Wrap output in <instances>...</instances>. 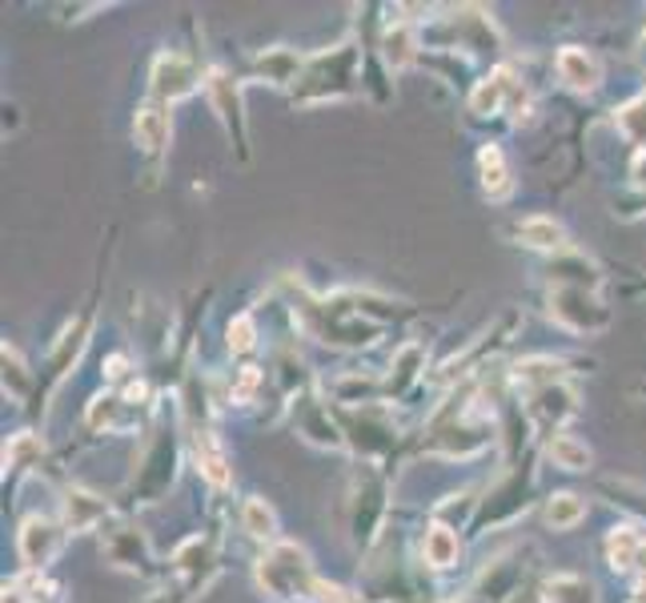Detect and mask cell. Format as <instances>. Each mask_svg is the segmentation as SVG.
<instances>
[{
	"mask_svg": "<svg viewBox=\"0 0 646 603\" xmlns=\"http://www.w3.org/2000/svg\"><path fill=\"white\" fill-rule=\"evenodd\" d=\"M258 583L270 600H317V575L310 567V555H305L297 543H273L270 555H261L258 563Z\"/></svg>",
	"mask_w": 646,
	"mask_h": 603,
	"instance_id": "6da1fadb",
	"label": "cell"
},
{
	"mask_svg": "<svg viewBox=\"0 0 646 603\" xmlns=\"http://www.w3.org/2000/svg\"><path fill=\"white\" fill-rule=\"evenodd\" d=\"M357 81V49L354 44H337L334 53H322L305 61V73L293 89V101L297 105H317V101H330V97L354 93Z\"/></svg>",
	"mask_w": 646,
	"mask_h": 603,
	"instance_id": "7a4b0ae2",
	"label": "cell"
},
{
	"mask_svg": "<svg viewBox=\"0 0 646 603\" xmlns=\"http://www.w3.org/2000/svg\"><path fill=\"white\" fill-rule=\"evenodd\" d=\"M382 515H386V483H382V475H374L370 466H362L354 499H350V527H354V543L374 540Z\"/></svg>",
	"mask_w": 646,
	"mask_h": 603,
	"instance_id": "3957f363",
	"label": "cell"
},
{
	"mask_svg": "<svg viewBox=\"0 0 646 603\" xmlns=\"http://www.w3.org/2000/svg\"><path fill=\"white\" fill-rule=\"evenodd\" d=\"M551 314L563 322L566 330H578V334H595L610 322L606 306L595 302V290H578V287H558L551 298Z\"/></svg>",
	"mask_w": 646,
	"mask_h": 603,
	"instance_id": "277c9868",
	"label": "cell"
},
{
	"mask_svg": "<svg viewBox=\"0 0 646 603\" xmlns=\"http://www.w3.org/2000/svg\"><path fill=\"white\" fill-rule=\"evenodd\" d=\"M201 89V69L181 53H161L153 64V93L161 101H181Z\"/></svg>",
	"mask_w": 646,
	"mask_h": 603,
	"instance_id": "5b68a950",
	"label": "cell"
},
{
	"mask_svg": "<svg viewBox=\"0 0 646 603\" xmlns=\"http://www.w3.org/2000/svg\"><path fill=\"white\" fill-rule=\"evenodd\" d=\"M178 575H181V583H185L189 592L198 595L201 587H205L209 580H213V572H218V543L209 540H201V535H193L189 543H181L178 547Z\"/></svg>",
	"mask_w": 646,
	"mask_h": 603,
	"instance_id": "8992f818",
	"label": "cell"
},
{
	"mask_svg": "<svg viewBox=\"0 0 646 603\" xmlns=\"http://www.w3.org/2000/svg\"><path fill=\"white\" fill-rule=\"evenodd\" d=\"M61 527L52 523V519H41V515H32L24 519V527H21V560L29 563L32 572H41V567H49L52 555L61 551Z\"/></svg>",
	"mask_w": 646,
	"mask_h": 603,
	"instance_id": "52a82bcc",
	"label": "cell"
},
{
	"mask_svg": "<svg viewBox=\"0 0 646 603\" xmlns=\"http://www.w3.org/2000/svg\"><path fill=\"white\" fill-rule=\"evenodd\" d=\"M518 97L526 101V89L518 86V77H514L511 69H494V73L474 89L470 105H474V113H502L506 105L518 109Z\"/></svg>",
	"mask_w": 646,
	"mask_h": 603,
	"instance_id": "ba28073f",
	"label": "cell"
},
{
	"mask_svg": "<svg viewBox=\"0 0 646 603\" xmlns=\"http://www.w3.org/2000/svg\"><path fill=\"white\" fill-rule=\"evenodd\" d=\"M558 77L574 93H595L603 86V64H598L595 53H586L578 44H566L563 53H558Z\"/></svg>",
	"mask_w": 646,
	"mask_h": 603,
	"instance_id": "9c48e42d",
	"label": "cell"
},
{
	"mask_svg": "<svg viewBox=\"0 0 646 603\" xmlns=\"http://www.w3.org/2000/svg\"><path fill=\"white\" fill-rule=\"evenodd\" d=\"M173 463H178V451H173V434L161 431V439L153 443V451H149L145 459V471H141V479H137L133 488H141V495L157 499L161 491L173 483Z\"/></svg>",
	"mask_w": 646,
	"mask_h": 603,
	"instance_id": "30bf717a",
	"label": "cell"
},
{
	"mask_svg": "<svg viewBox=\"0 0 646 603\" xmlns=\"http://www.w3.org/2000/svg\"><path fill=\"white\" fill-rule=\"evenodd\" d=\"M104 551H109V560L121 563V567L145 572L149 547H145V535H141V531H133V527H113V531H104Z\"/></svg>",
	"mask_w": 646,
	"mask_h": 603,
	"instance_id": "8fae6325",
	"label": "cell"
},
{
	"mask_svg": "<svg viewBox=\"0 0 646 603\" xmlns=\"http://www.w3.org/2000/svg\"><path fill=\"white\" fill-rule=\"evenodd\" d=\"M209 97H213V105L218 113L225 117V125L230 133H238V145H245V117H241V97H238V86H233L230 73H209Z\"/></svg>",
	"mask_w": 646,
	"mask_h": 603,
	"instance_id": "7c38bea8",
	"label": "cell"
},
{
	"mask_svg": "<svg viewBox=\"0 0 646 603\" xmlns=\"http://www.w3.org/2000/svg\"><path fill=\"white\" fill-rule=\"evenodd\" d=\"M104 515H109V503L93 491L73 488L64 495V527L69 531H93Z\"/></svg>",
	"mask_w": 646,
	"mask_h": 603,
	"instance_id": "4fadbf2b",
	"label": "cell"
},
{
	"mask_svg": "<svg viewBox=\"0 0 646 603\" xmlns=\"http://www.w3.org/2000/svg\"><path fill=\"white\" fill-rule=\"evenodd\" d=\"M193 451H198V471L213 483V488H225L230 483V463H225V451H221L218 434L198 426L193 431Z\"/></svg>",
	"mask_w": 646,
	"mask_h": 603,
	"instance_id": "5bb4252c",
	"label": "cell"
},
{
	"mask_svg": "<svg viewBox=\"0 0 646 603\" xmlns=\"http://www.w3.org/2000/svg\"><path fill=\"white\" fill-rule=\"evenodd\" d=\"M574 411H578V402H574V394L566 391L563 382H554V386H543V391L531 394V414L546 426L563 423V419H571Z\"/></svg>",
	"mask_w": 646,
	"mask_h": 603,
	"instance_id": "9a60e30c",
	"label": "cell"
},
{
	"mask_svg": "<svg viewBox=\"0 0 646 603\" xmlns=\"http://www.w3.org/2000/svg\"><path fill=\"white\" fill-rule=\"evenodd\" d=\"M478 173H482V190H486V198L491 201L511 198L514 181H511V170H506V158H502L498 145H486L478 153Z\"/></svg>",
	"mask_w": 646,
	"mask_h": 603,
	"instance_id": "2e32d148",
	"label": "cell"
},
{
	"mask_svg": "<svg viewBox=\"0 0 646 603\" xmlns=\"http://www.w3.org/2000/svg\"><path fill=\"white\" fill-rule=\"evenodd\" d=\"M133 138H137V145L145 149L149 158H157V153H161V149L169 145V117L161 113L157 105L137 109V117H133Z\"/></svg>",
	"mask_w": 646,
	"mask_h": 603,
	"instance_id": "e0dca14e",
	"label": "cell"
},
{
	"mask_svg": "<svg viewBox=\"0 0 646 603\" xmlns=\"http://www.w3.org/2000/svg\"><path fill=\"white\" fill-rule=\"evenodd\" d=\"M514 233H518L522 245H531V250H546V254H563L566 250V233L554 218H526V222H518Z\"/></svg>",
	"mask_w": 646,
	"mask_h": 603,
	"instance_id": "ac0fdd59",
	"label": "cell"
},
{
	"mask_svg": "<svg viewBox=\"0 0 646 603\" xmlns=\"http://www.w3.org/2000/svg\"><path fill=\"white\" fill-rule=\"evenodd\" d=\"M643 543L646 540L638 535V527H630V523L610 531V540H606V560H610V567H615V572H635Z\"/></svg>",
	"mask_w": 646,
	"mask_h": 603,
	"instance_id": "d6986e66",
	"label": "cell"
},
{
	"mask_svg": "<svg viewBox=\"0 0 646 603\" xmlns=\"http://www.w3.org/2000/svg\"><path fill=\"white\" fill-rule=\"evenodd\" d=\"M422 555H426L430 567H454L458 563V535L446 523H430L426 540H422Z\"/></svg>",
	"mask_w": 646,
	"mask_h": 603,
	"instance_id": "ffe728a7",
	"label": "cell"
},
{
	"mask_svg": "<svg viewBox=\"0 0 646 603\" xmlns=\"http://www.w3.org/2000/svg\"><path fill=\"white\" fill-rule=\"evenodd\" d=\"M258 77H265L273 86L302 81V57L293 53V49H270V53L258 57Z\"/></svg>",
	"mask_w": 646,
	"mask_h": 603,
	"instance_id": "44dd1931",
	"label": "cell"
},
{
	"mask_svg": "<svg viewBox=\"0 0 646 603\" xmlns=\"http://www.w3.org/2000/svg\"><path fill=\"white\" fill-rule=\"evenodd\" d=\"M546 603H598L595 583L583 575H551L546 580Z\"/></svg>",
	"mask_w": 646,
	"mask_h": 603,
	"instance_id": "7402d4cb",
	"label": "cell"
},
{
	"mask_svg": "<svg viewBox=\"0 0 646 603\" xmlns=\"http://www.w3.org/2000/svg\"><path fill=\"white\" fill-rule=\"evenodd\" d=\"M546 455L554 459V466H563V471H586L591 466V446L578 443L574 434H554L551 443H546Z\"/></svg>",
	"mask_w": 646,
	"mask_h": 603,
	"instance_id": "603a6c76",
	"label": "cell"
},
{
	"mask_svg": "<svg viewBox=\"0 0 646 603\" xmlns=\"http://www.w3.org/2000/svg\"><path fill=\"white\" fill-rule=\"evenodd\" d=\"M558 379H563V362L554 359H531L514 366V382L526 386V391H543V386H554Z\"/></svg>",
	"mask_w": 646,
	"mask_h": 603,
	"instance_id": "cb8c5ba5",
	"label": "cell"
},
{
	"mask_svg": "<svg viewBox=\"0 0 646 603\" xmlns=\"http://www.w3.org/2000/svg\"><path fill=\"white\" fill-rule=\"evenodd\" d=\"M241 527L250 531L253 540H265L270 543L277 535V515L265 499H245V507H241Z\"/></svg>",
	"mask_w": 646,
	"mask_h": 603,
	"instance_id": "d4e9b609",
	"label": "cell"
},
{
	"mask_svg": "<svg viewBox=\"0 0 646 603\" xmlns=\"http://www.w3.org/2000/svg\"><path fill=\"white\" fill-rule=\"evenodd\" d=\"M417 371H422V346L410 342V346L397 350V362H394V374H390L386 391L390 394H406L410 386L417 382Z\"/></svg>",
	"mask_w": 646,
	"mask_h": 603,
	"instance_id": "484cf974",
	"label": "cell"
},
{
	"mask_svg": "<svg viewBox=\"0 0 646 603\" xmlns=\"http://www.w3.org/2000/svg\"><path fill=\"white\" fill-rule=\"evenodd\" d=\"M586 519V503L578 495H571V491H563V495H554L551 503H546V523H551L554 531H571L578 527Z\"/></svg>",
	"mask_w": 646,
	"mask_h": 603,
	"instance_id": "4316f807",
	"label": "cell"
},
{
	"mask_svg": "<svg viewBox=\"0 0 646 603\" xmlns=\"http://www.w3.org/2000/svg\"><path fill=\"white\" fill-rule=\"evenodd\" d=\"M615 125H618V133L630 141V145L646 149V93L635 97V101H626V105L618 109Z\"/></svg>",
	"mask_w": 646,
	"mask_h": 603,
	"instance_id": "83f0119b",
	"label": "cell"
},
{
	"mask_svg": "<svg viewBox=\"0 0 646 603\" xmlns=\"http://www.w3.org/2000/svg\"><path fill=\"white\" fill-rule=\"evenodd\" d=\"M386 61L394 64V69H402V64H410L414 61V53H417V37L406 29V24H394V29L386 32Z\"/></svg>",
	"mask_w": 646,
	"mask_h": 603,
	"instance_id": "f1b7e54d",
	"label": "cell"
},
{
	"mask_svg": "<svg viewBox=\"0 0 646 603\" xmlns=\"http://www.w3.org/2000/svg\"><path fill=\"white\" fill-rule=\"evenodd\" d=\"M302 431H305V439H313V443L342 446V434H337V426L330 423V411H322V406H313V411L305 414V419H302Z\"/></svg>",
	"mask_w": 646,
	"mask_h": 603,
	"instance_id": "f546056e",
	"label": "cell"
},
{
	"mask_svg": "<svg viewBox=\"0 0 646 603\" xmlns=\"http://www.w3.org/2000/svg\"><path fill=\"white\" fill-rule=\"evenodd\" d=\"M32 459H41V443H37L32 434L9 439V446H4V475H9V471H24Z\"/></svg>",
	"mask_w": 646,
	"mask_h": 603,
	"instance_id": "4dcf8cb0",
	"label": "cell"
},
{
	"mask_svg": "<svg viewBox=\"0 0 646 603\" xmlns=\"http://www.w3.org/2000/svg\"><path fill=\"white\" fill-rule=\"evenodd\" d=\"M4 391H9L12 399H24V394H29V371H24L21 354L12 346H4Z\"/></svg>",
	"mask_w": 646,
	"mask_h": 603,
	"instance_id": "1f68e13d",
	"label": "cell"
},
{
	"mask_svg": "<svg viewBox=\"0 0 646 603\" xmlns=\"http://www.w3.org/2000/svg\"><path fill=\"white\" fill-rule=\"evenodd\" d=\"M253 342H258V326H253V318L250 314L233 318V326H230V350L245 354V350H253Z\"/></svg>",
	"mask_w": 646,
	"mask_h": 603,
	"instance_id": "d6a6232c",
	"label": "cell"
},
{
	"mask_svg": "<svg viewBox=\"0 0 646 603\" xmlns=\"http://www.w3.org/2000/svg\"><path fill=\"white\" fill-rule=\"evenodd\" d=\"M258 382H261V371H258V366H245V371H241V379H238V391H233V399L245 402L253 391H258Z\"/></svg>",
	"mask_w": 646,
	"mask_h": 603,
	"instance_id": "836d02e7",
	"label": "cell"
},
{
	"mask_svg": "<svg viewBox=\"0 0 646 603\" xmlns=\"http://www.w3.org/2000/svg\"><path fill=\"white\" fill-rule=\"evenodd\" d=\"M317 600H322V603H357L354 600V595H350V592H342V587H337V583H317Z\"/></svg>",
	"mask_w": 646,
	"mask_h": 603,
	"instance_id": "e575fe53",
	"label": "cell"
},
{
	"mask_svg": "<svg viewBox=\"0 0 646 603\" xmlns=\"http://www.w3.org/2000/svg\"><path fill=\"white\" fill-rule=\"evenodd\" d=\"M193 600V592H189L185 583H178V587H165V592H157L153 600H145V603H189Z\"/></svg>",
	"mask_w": 646,
	"mask_h": 603,
	"instance_id": "d590c367",
	"label": "cell"
},
{
	"mask_svg": "<svg viewBox=\"0 0 646 603\" xmlns=\"http://www.w3.org/2000/svg\"><path fill=\"white\" fill-rule=\"evenodd\" d=\"M506 603H546V595H538L534 587H526V592H514Z\"/></svg>",
	"mask_w": 646,
	"mask_h": 603,
	"instance_id": "8d00e7d4",
	"label": "cell"
},
{
	"mask_svg": "<svg viewBox=\"0 0 646 603\" xmlns=\"http://www.w3.org/2000/svg\"><path fill=\"white\" fill-rule=\"evenodd\" d=\"M125 371H129V362L125 359H109V371H104V374H109V379H125Z\"/></svg>",
	"mask_w": 646,
	"mask_h": 603,
	"instance_id": "74e56055",
	"label": "cell"
},
{
	"mask_svg": "<svg viewBox=\"0 0 646 603\" xmlns=\"http://www.w3.org/2000/svg\"><path fill=\"white\" fill-rule=\"evenodd\" d=\"M630 603H646V580H638L635 595H630Z\"/></svg>",
	"mask_w": 646,
	"mask_h": 603,
	"instance_id": "f35d334b",
	"label": "cell"
},
{
	"mask_svg": "<svg viewBox=\"0 0 646 603\" xmlns=\"http://www.w3.org/2000/svg\"><path fill=\"white\" fill-rule=\"evenodd\" d=\"M635 572H638V575H643V580H646V543H643V551H638V563H635Z\"/></svg>",
	"mask_w": 646,
	"mask_h": 603,
	"instance_id": "ab89813d",
	"label": "cell"
},
{
	"mask_svg": "<svg viewBox=\"0 0 646 603\" xmlns=\"http://www.w3.org/2000/svg\"><path fill=\"white\" fill-rule=\"evenodd\" d=\"M4 603H32V600H24V595H17V592H4Z\"/></svg>",
	"mask_w": 646,
	"mask_h": 603,
	"instance_id": "60d3db41",
	"label": "cell"
}]
</instances>
